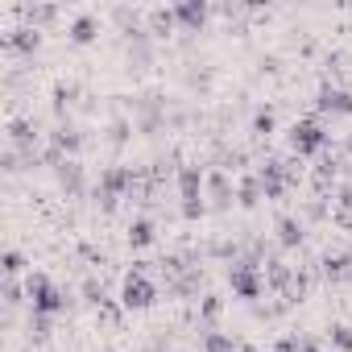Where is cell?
Returning a JSON list of instances; mask_svg holds the SVG:
<instances>
[{
  "instance_id": "cell-24",
  "label": "cell",
  "mask_w": 352,
  "mask_h": 352,
  "mask_svg": "<svg viewBox=\"0 0 352 352\" xmlns=\"http://www.w3.org/2000/svg\"><path fill=\"white\" fill-rule=\"evenodd\" d=\"M327 344H331L336 352H352V327H348V323H331V327H327Z\"/></svg>"
},
{
  "instance_id": "cell-31",
  "label": "cell",
  "mask_w": 352,
  "mask_h": 352,
  "mask_svg": "<svg viewBox=\"0 0 352 352\" xmlns=\"http://www.w3.org/2000/svg\"><path fill=\"white\" fill-rule=\"evenodd\" d=\"M133 129H137V124H133V120H124V116H116V120H112V124H108V141H112V145H124V141H129V133H133Z\"/></svg>"
},
{
  "instance_id": "cell-25",
  "label": "cell",
  "mask_w": 352,
  "mask_h": 352,
  "mask_svg": "<svg viewBox=\"0 0 352 352\" xmlns=\"http://www.w3.org/2000/svg\"><path fill=\"white\" fill-rule=\"evenodd\" d=\"M21 13H25V21L38 25V30L50 25V21H58V9H54V5H34V9H21Z\"/></svg>"
},
{
  "instance_id": "cell-33",
  "label": "cell",
  "mask_w": 352,
  "mask_h": 352,
  "mask_svg": "<svg viewBox=\"0 0 352 352\" xmlns=\"http://www.w3.org/2000/svg\"><path fill=\"white\" fill-rule=\"evenodd\" d=\"M83 298H87L91 307H104V302H108V290H104V282L87 278V282H83Z\"/></svg>"
},
{
  "instance_id": "cell-18",
  "label": "cell",
  "mask_w": 352,
  "mask_h": 352,
  "mask_svg": "<svg viewBox=\"0 0 352 352\" xmlns=\"http://www.w3.org/2000/svg\"><path fill=\"white\" fill-rule=\"evenodd\" d=\"M67 38H71L75 46H91V42L100 38V21H96L91 13H79V17L67 25Z\"/></svg>"
},
{
  "instance_id": "cell-12",
  "label": "cell",
  "mask_w": 352,
  "mask_h": 352,
  "mask_svg": "<svg viewBox=\"0 0 352 352\" xmlns=\"http://www.w3.org/2000/svg\"><path fill=\"white\" fill-rule=\"evenodd\" d=\"M174 17H179L183 30L199 34L208 25V17H212V5H208V0H183V5H174Z\"/></svg>"
},
{
  "instance_id": "cell-29",
  "label": "cell",
  "mask_w": 352,
  "mask_h": 352,
  "mask_svg": "<svg viewBox=\"0 0 352 352\" xmlns=\"http://www.w3.org/2000/svg\"><path fill=\"white\" fill-rule=\"evenodd\" d=\"M204 352H241V348L232 344V336H224V331H208V336H204Z\"/></svg>"
},
{
  "instance_id": "cell-16",
  "label": "cell",
  "mask_w": 352,
  "mask_h": 352,
  "mask_svg": "<svg viewBox=\"0 0 352 352\" xmlns=\"http://www.w3.org/2000/svg\"><path fill=\"white\" fill-rule=\"evenodd\" d=\"M336 224L340 228H352V166L344 170V179L336 187Z\"/></svg>"
},
{
  "instance_id": "cell-36",
  "label": "cell",
  "mask_w": 352,
  "mask_h": 352,
  "mask_svg": "<svg viewBox=\"0 0 352 352\" xmlns=\"http://www.w3.org/2000/svg\"><path fill=\"white\" fill-rule=\"evenodd\" d=\"M100 319H104V323H120V307H116V302L108 298V302L100 307Z\"/></svg>"
},
{
  "instance_id": "cell-14",
  "label": "cell",
  "mask_w": 352,
  "mask_h": 352,
  "mask_svg": "<svg viewBox=\"0 0 352 352\" xmlns=\"http://www.w3.org/2000/svg\"><path fill=\"white\" fill-rule=\"evenodd\" d=\"M129 38V71H145L153 63V46H149V30H137V34H124Z\"/></svg>"
},
{
  "instance_id": "cell-5",
  "label": "cell",
  "mask_w": 352,
  "mask_h": 352,
  "mask_svg": "<svg viewBox=\"0 0 352 352\" xmlns=\"http://www.w3.org/2000/svg\"><path fill=\"white\" fill-rule=\"evenodd\" d=\"M228 286H232V294H236V298L253 302V298H261V294H265V270H261L253 257H236V261L228 265Z\"/></svg>"
},
{
  "instance_id": "cell-22",
  "label": "cell",
  "mask_w": 352,
  "mask_h": 352,
  "mask_svg": "<svg viewBox=\"0 0 352 352\" xmlns=\"http://www.w3.org/2000/svg\"><path fill=\"white\" fill-rule=\"evenodd\" d=\"M145 25H149V38H170V30L179 25V17H174V9H149Z\"/></svg>"
},
{
  "instance_id": "cell-17",
  "label": "cell",
  "mask_w": 352,
  "mask_h": 352,
  "mask_svg": "<svg viewBox=\"0 0 352 352\" xmlns=\"http://www.w3.org/2000/svg\"><path fill=\"white\" fill-rule=\"evenodd\" d=\"M204 282H208V274H204L199 265H191V270H183L179 278L170 282V294H174V298H191V294L204 290Z\"/></svg>"
},
{
  "instance_id": "cell-32",
  "label": "cell",
  "mask_w": 352,
  "mask_h": 352,
  "mask_svg": "<svg viewBox=\"0 0 352 352\" xmlns=\"http://www.w3.org/2000/svg\"><path fill=\"white\" fill-rule=\"evenodd\" d=\"M25 298H30V290H25L17 278H5V302H9V307H21Z\"/></svg>"
},
{
  "instance_id": "cell-30",
  "label": "cell",
  "mask_w": 352,
  "mask_h": 352,
  "mask_svg": "<svg viewBox=\"0 0 352 352\" xmlns=\"http://www.w3.org/2000/svg\"><path fill=\"white\" fill-rule=\"evenodd\" d=\"M278 129V116L270 112V108H261V112H253V137H270Z\"/></svg>"
},
{
  "instance_id": "cell-3",
  "label": "cell",
  "mask_w": 352,
  "mask_h": 352,
  "mask_svg": "<svg viewBox=\"0 0 352 352\" xmlns=\"http://www.w3.org/2000/svg\"><path fill=\"white\" fill-rule=\"evenodd\" d=\"M179 208H183V220H204L208 216V204H204V195H208V174H204V166H179Z\"/></svg>"
},
{
  "instance_id": "cell-10",
  "label": "cell",
  "mask_w": 352,
  "mask_h": 352,
  "mask_svg": "<svg viewBox=\"0 0 352 352\" xmlns=\"http://www.w3.org/2000/svg\"><path fill=\"white\" fill-rule=\"evenodd\" d=\"M315 112L319 116H352V91L336 87V83H323L319 96H315Z\"/></svg>"
},
{
  "instance_id": "cell-15",
  "label": "cell",
  "mask_w": 352,
  "mask_h": 352,
  "mask_svg": "<svg viewBox=\"0 0 352 352\" xmlns=\"http://www.w3.org/2000/svg\"><path fill=\"white\" fill-rule=\"evenodd\" d=\"M274 228H278V245H282V249H298V245L307 241V224H302L298 216H286V212H282Z\"/></svg>"
},
{
  "instance_id": "cell-21",
  "label": "cell",
  "mask_w": 352,
  "mask_h": 352,
  "mask_svg": "<svg viewBox=\"0 0 352 352\" xmlns=\"http://www.w3.org/2000/svg\"><path fill=\"white\" fill-rule=\"evenodd\" d=\"M265 199V191H261V179H257V174H245V179L236 183V204L249 212V208H257Z\"/></svg>"
},
{
  "instance_id": "cell-23",
  "label": "cell",
  "mask_w": 352,
  "mask_h": 352,
  "mask_svg": "<svg viewBox=\"0 0 352 352\" xmlns=\"http://www.w3.org/2000/svg\"><path fill=\"white\" fill-rule=\"evenodd\" d=\"M307 294H311V274H307V270H294V278H290V286H286L282 302H302Z\"/></svg>"
},
{
  "instance_id": "cell-2",
  "label": "cell",
  "mask_w": 352,
  "mask_h": 352,
  "mask_svg": "<svg viewBox=\"0 0 352 352\" xmlns=\"http://www.w3.org/2000/svg\"><path fill=\"white\" fill-rule=\"evenodd\" d=\"M253 174L261 179V191H265V199H282L286 191H294V187H298V179H302V166H298V157H270V162H261Z\"/></svg>"
},
{
  "instance_id": "cell-27",
  "label": "cell",
  "mask_w": 352,
  "mask_h": 352,
  "mask_svg": "<svg viewBox=\"0 0 352 352\" xmlns=\"http://www.w3.org/2000/svg\"><path fill=\"white\" fill-rule=\"evenodd\" d=\"M50 331H54V319H50V315L30 311V336H34L38 344H46V340H50Z\"/></svg>"
},
{
  "instance_id": "cell-4",
  "label": "cell",
  "mask_w": 352,
  "mask_h": 352,
  "mask_svg": "<svg viewBox=\"0 0 352 352\" xmlns=\"http://www.w3.org/2000/svg\"><path fill=\"white\" fill-rule=\"evenodd\" d=\"M25 290H30V311H38V315H50V319L67 311V294L54 286V278H50V274H42V270L34 274V270H30V278H25Z\"/></svg>"
},
{
  "instance_id": "cell-1",
  "label": "cell",
  "mask_w": 352,
  "mask_h": 352,
  "mask_svg": "<svg viewBox=\"0 0 352 352\" xmlns=\"http://www.w3.org/2000/svg\"><path fill=\"white\" fill-rule=\"evenodd\" d=\"M286 145H290V153L298 162L302 157H323L327 145H331V133H327V124L319 116H302V120H294L286 129Z\"/></svg>"
},
{
  "instance_id": "cell-8",
  "label": "cell",
  "mask_w": 352,
  "mask_h": 352,
  "mask_svg": "<svg viewBox=\"0 0 352 352\" xmlns=\"http://www.w3.org/2000/svg\"><path fill=\"white\" fill-rule=\"evenodd\" d=\"M133 124H137L141 133H157V129L166 124V100H162L157 91L133 96Z\"/></svg>"
},
{
  "instance_id": "cell-13",
  "label": "cell",
  "mask_w": 352,
  "mask_h": 352,
  "mask_svg": "<svg viewBox=\"0 0 352 352\" xmlns=\"http://www.w3.org/2000/svg\"><path fill=\"white\" fill-rule=\"evenodd\" d=\"M5 50H13V54H38V50H42V30H38V25L13 30V34L5 38Z\"/></svg>"
},
{
  "instance_id": "cell-20",
  "label": "cell",
  "mask_w": 352,
  "mask_h": 352,
  "mask_svg": "<svg viewBox=\"0 0 352 352\" xmlns=\"http://www.w3.org/2000/svg\"><path fill=\"white\" fill-rule=\"evenodd\" d=\"M153 241H157V224H153L149 216H137V220L129 224V245H133V249H149Z\"/></svg>"
},
{
  "instance_id": "cell-7",
  "label": "cell",
  "mask_w": 352,
  "mask_h": 352,
  "mask_svg": "<svg viewBox=\"0 0 352 352\" xmlns=\"http://www.w3.org/2000/svg\"><path fill=\"white\" fill-rule=\"evenodd\" d=\"M79 149H83V133H79L75 124H58V129L50 133L46 149H42V162H46V166H58L63 157H79Z\"/></svg>"
},
{
  "instance_id": "cell-34",
  "label": "cell",
  "mask_w": 352,
  "mask_h": 352,
  "mask_svg": "<svg viewBox=\"0 0 352 352\" xmlns=\"http://www.w3.org/2000/svg\"><path fill=\"white\" fill-rule=\"evenodd\" d=\"M0 265H5V278H17V274L25 270V257H21L17 249H5V257H0Z\"/></svg>"
},
{
  "instance_id": "cell-11",
  "label": "cell",
  "mask_w": 352,
  "mask_h": 352,
  "mask_svg": "<svg viewBox=\"0 0 352 352\" xmlns=\"http://www.w3.org/2000/svg\"><path fill=\"white\" fill-rule=\"evenodd\" d=\"M208 199H212V208L216 212H228L232 204H236V187H232V174L228 170H208Z\"/></svg>"
},
{
  "instance_id": "cell-37",
  "label": "cell",
  "mask_w": 352,
  "mask_h": 352,
  "mask_svg": "<svg viewBox=\"0 0 352 352\" xmlns=\"http://www.w3.org/2000/svg\"><path fill=\"white\" fill-rule=\"evenodd\" d=\"M307 216H311V220H323V216H327L323 199H311V204H307Z\"/></svg>"
},
{
  "instance_id": "cell-35",
  "label": "cell",
  "mask_w": 352,
  "mask_h": 352,
  "mask_svg": "<svg viewBox=\"0 0 352 352\" xmlns=\"http://www.w3.org/2000/svg\"><path fill=\"white\" fill-rule=\"evenodd\" d=\"M274 352H302V340H298V336H282V340L274 344Z\"/></svg>"
},
{
  "instance_id": "cell-38",
  "label": "cell",
  "mask_w": 352,
  "mask_h": 352,
  "mask_svg": "<svg viewBox=\"0 0 352 352\" xmlns=\"http://www.w3.org/2000/svg\"><path fill=\"white\" fill-rule=\"evenodd\" d=\"M344 153H348V157H352V133H348V137H344Z\"/></svg>"
},
{
  "instance_id": "cell-26",
  "label": "cell",
  "mask_w": 352,
  "mask_h": 352,
  "mask_svg": "<svg viewBox=\"0 0 352 352\" xmlns=\"http://www.w3.org/2000/svg\"><path fill=\"white\" fill-rule=\"evenodd\" d=\"M220 311H224V298H220V294H204V298H199V319H204L208 327L220 319Z\"/></svg>"
},
{
  "instance_id": "cell-6",
  "label": "cell",
  "mask_w": 352,
  "mask_h": 352,
  "mask_svg": "<svg viewBox=\"0 0 352 352\" xmlns=\"http://www.w3.org/2000/svg\"><path fill=\"white\" fill-rule=\"evenodd\" d=\"M157 302V286H153V278L141 270V265H133V274L124 278V286H120V307L124 311H149Z\"/></svg>"
},
{
  "instance_id": "cell-39",
  "label": "cell",
  "mask_w": 352,
  "mask_h": 352,
  "mask_svg": "<svg viewBox=\"0 0 352 352\" xmlns=\"http://www.w3.org/2000/svg\"><path fill=\"white\" fill-rule=\"evenodd\" d=\"M241 352H261V348L257 344H241Z\"/></svg>"
},
{
  "instance_id": "cell-19",
  "label": "cell",
  "mask_w": 352,
  "mask_h": 352,
  "mask_svg": "<svg viewBox=\"0 0 352 352\" xmlns=\"http://www.w3.org/2000/svg\"><path fill=\"white\" fill-rule=\"evenodd\" d=\"M319 265H323V278H327V282H348V278H352V249L327 253Z\"/></svg>"
},
{
  "instance_id": "cell-28",
  "label": "cell",
  "mask_w": 352,
  "mask_h": 352,
  "mask_svg": "<svg viewBox=\"0 0 352 352\" xmlns=\"http://www.w3.org/2000/svg\"><path fill=\"white\" fill-rule=\"evenodd\" d=\"M75 96H79V83H58V87H54V112L63 116V112L75 104Z\"/></svg>"
},
{
  "instance_id": "cell-9",
  "label": "cell",
  "mask_w": 352,
  "mask_h": 352,
  "mask_svg": "<svg viewBox=\"0 0 352 352\" xmlns=\"http://www.w3.org/2000/svg\"><path fill=\"white\" fill-rule=\"evenodd\" d=\"M50 170H54L58 191H67L71 199H79V195L87 191V174H83V162H79V157H63V162L50 166Z\"/></svg>"
}]
</instances>
